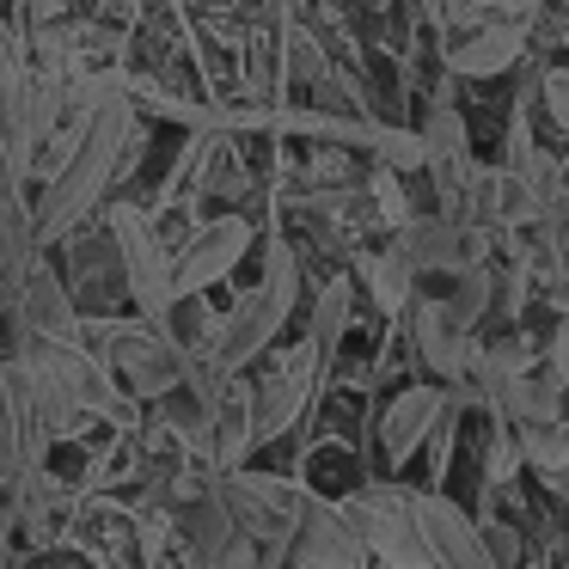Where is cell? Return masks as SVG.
<instances>
[{
  "label": "cell",
  "mask_w": 569,
  "mask_h": 569,
  "mask_svg": "<svg viewBox=\"0 0 569 569\" xmlns=\"http://www.w3.org/2000/svg\"><path fill=\"white\" fill-rule=\"evenodd\" d=\"M136 153H141L136 104H129V92L117 87V80H104L99 104L87 111V123L74 129V141H68V153H62V166H56L50 184H43V202H31V209H38L43 246L80 233V221L111 197V184L136 166Z\"/></svg>",
  "instance_id": "6da1fadb"
},
{
  "label": "cell",
  "mask_w": 569,
  "mask_h": 569,
  "mask_svg": "<svg viewBox=\"0 0 569 569\" xmlns=\"http://www.w3.org/2000/svg\"><path fill=\"white\" fill-rule=\"evenodd\" d=\"M80 343L117 373L136 405H166V398L184 392V343H178L166 325L153 319H80Z\"/></svg>",
  "instance_id": "7a4b0ae2"
},
{
  "label": "cell",
  "mask_w": 569,
  "mask_h": 569,
  "mask_svg": "<svg viewBox=\"0 0 569 569\" xmlns=\"http://www.w3.org/2000/svg\"><path fill=\"white\" fill-rule=\"evenodd\" d=\"M295 295H300V263L288 246H270V258H263V282L246 288V295L233 300V312L221 319V331H214V361L233 373H246L258 356H270V343L282 337L288 312H295Z\"/></svg>",
  "instance_id": "3957f363"
},
{
  "label": "cell",
  "mask_w": 569,
  "mask_h": 569,
  "mask_svg": "<svg viewBox=\"0 0 569 569\" xmlns=\"http://www.w3.org/2000/svg\"><path fill=\"white\" fill-rule=\"evenodd\" d=\"M343 520L356 527V539L368 545V557L380 569H435V545L422 532L417 515V490H398V483H368V490L337 496Z\"/></svg>",
  "instance_id": "277c9868"
},
{
  "label": "cell",
  "mask_w": 569,
  "mask_h": 569,
  "mask_svg": "<svg viewBox=\"0 0 569 569\" xmlns=\"http://www.w3.org/2000/svg\"><path fill=\"white\" fill-rule=\"evenodd\" d=\"M104 233L117 246V263H123V295L136 300L141 319L166 325L178 307V251L160 239V227L136 209V202H111L104 214Z\"/></svg>",
  "instance_id": "5b68a950"
},
{
  "label": "cell",
  "mask_w": 569,
  "mask_h": 569,
  "mask_svg": "<svg viewBox=\"0 0 569 569\" xmlns=\"http://www.w3.org/2000/svg\"><path fill=\"white\" fill-rule=\"evenodd\" d=\"M214 490H221L227 515H233V527L246 532V539H258L263 551H282V557H288V545H295L300 520H307V508H312V496L300 490L295 478H282V471L239 466V471H227Z\"/></svg>",
  "instance_id": "8992f818"
},
{
  "label": "cell",
  "mask_w": 569,
  "mask_h": 569,
  "mask_svg": "<svg viewBox=\"0 0 569 569\" xmlns=\"http://www.w3.org/2000/svg\"><path fill=\"white\" fill-rule=\"evenodd\" d=\"M325 356L312 343H295L282 356H270V368L251 380V422H258V447L282 441L288 429L300 422V410L312 405V386H319Z\"/></svg>",
  "instance_id": "52a82bcc"
},
{
  "label": "cell",
  "mask_w": 569,
  "mask_h": 569,
  "mask_svg": "<svg viewBox=\"0 0 569 569\" xmlns=\"http://www.w3.org/2000/svg\"><path fill=\"white\" fill-rule=\"evenodd\" d=\"M392 251L417 276H466L471 263H483L490 233H483V227H471V221H453V214H429V221H417V214H410V221L392 233Z\"/></svg>",
  "instance_id": "ba28073f"
},
{
  "label": "cell",
  "mask_w": 569,
  "mask_h": 569,
  "mask_svg": "<svg viewBox=\"0 0 569 569\" xmlns=\"http://www.w3.org/2000/svg\"><path fill=\"white\" fill-rule=\"evenodd\" d=\"M7 312H13L19 337H31V343H74V337H80V319H87V312H80V300H74V288H68L43 258L31 263L26 282L13 288Z\"/></svg>",
  "instance_id": "9c48e42d"
},
{
  "label": "cell",
  "mask_w": 569,
  "mask_h": 569,
  "mask_svg": "<svg viewBox=\"0 0 569 569\" xmlns=\"http://www.w3.org/2000/svg\"><path fill=\"white\" fill-rule=\"evenodd\" d=\"M246 251H251V221H239V214H214V221H202L197 233L178 246V300L214 288L221 276H233Z\"/></svg>",
  "instance_id": "30bf717a"
},
{
  "label": "cell",
  "mask_w": 569,
  "mask_h": 569,
  "mask_svg": "<svg viewBox=\"0 0 569 569\" xmlns=\"http://www.w3.org/2000/svg\"><path fill=\"white\" fill-rule=\"evenodd\" d=\"M288 569H380L368 557V545L356 539V527L343 520V508L312 496L307 520H300L295 545H288Z\"/></svg>",
  "instance_id": "8fae6325"
},
{
  "label": "cell",
  "mask_w": 569,
  "mask_h": 569,
  "mask_svg": "<svg viewBox=\"0 0 569 569\" xmlns=\"http://www.w3.org/2000/svg\"><path fill=\"white\" fill-rule=\"evenodd\" d=\"M410 337H417L422 361H429L441 380L466 386L471 361H478V343H471V331L453 319V307H447V300H417V312H410Z\"/></svg>",
  "instance_id": "7c38bea8"
},
{
  "label": "cell",
  "mask_w": 569,
  "mask_h": 569,
  "mask_svg": "<svg viewBox=\"0 0 569 569\" xmlns=\"http://www.w3.org/2000/svg\"><path fill=\"white\" fill-rule=\"evenodd\" d=\"M441 417H447L441 386H405V392L386 405V417H380V453L392 459V466H405V459L441 429Z\"/></svg>",
  "instance_id": "4fadbf2b"
},
{
  "label": "cell",
  "mask_w": 569,
  "mask_h": 569,
  "mask_svg": "<svg viewBox=\"0 0 569 569\" xmlns=\"http://www.w3.org/2000/svg\"><path fill=\"white\" fill-rule=\"evenodd\" d=\"M520 56H527V38H520V26H508V19H490V26H471L466 38L447 50V62H453V74L496 80V74H508Z\"/></svg>",
  "instance_id": "5bb4252c"
},
{
  "label": "cell",
  "mask_w": 569,
  "mask_h": 569,
  "mask_svg": "<svg viewBox=\"0 0 569 569\" xmlns=\"http://www.w3.org/2000/svg\"><path fill=\"white\" fill-rule=\"evenodd\" d=\"M361 282H368V295L380 312H405L410 300H417V270H410L398 251H368V258H361Z\"/></svg>",
  "instance_id": "9a60e30c"
},
{
  "label": "cell",
  "mask_w": 569,
  "mask_h": 569,
  "mask_svg": "<svg viewBox=\"0 0 569 569\" xmlns=\"http://www.w3.org/2000/svg\"><path fill=\"white\" fill-rule=\"evenodd\" d=\"M349 300H356L349 276H331V282L319 288V307H312V331H307V343L319 349V356H331V349L343 343V331H349Z\"/></svg>",
  "instance_id": "2e32d148"
},
{
  "label": "cell",
  "mask_w": 569,
  "mask_h": 569,
  "mask_svg": "<svg viewBox=\"0 0 569 569\" xmlns=\"http://www.w3.org/2000/svg\"><path fill=\"white\" fill-rule=\"evenodd\" d=\"M422 148H429V166H466V117L453 104H429L422 117Z\"/></svg>",
  "instance_id": "e0dca14e"
},
{
  "label": "cell",
  "mask_w": 569,
  "mask_h": 569,
  "mask_svg": "<svg viewBox=\"0 0 569 569\" xmlns=\"http://www.w3.org/2000/svg\"><path fill=\"white\" fill-rule=\"evenodd\" d=\"M490 300H496V276H490V263H471L466 276H459V288H453V319L466 325V331H478V319L490 312Z\"/></svg>",
  "instance_id": "ac0fdd59"
},
{
  "label": "cell",
  "mask_w": 569,
  "mask_h": 569,
  "mask_svg": "<svg viewBox=\"0 0 569 569\" xmlns=\"http://www.w3.org/2000/svg\"><path fill=\"white\" fill-rule=\"evenodd\" d=\"M539 99H545V111H551V123L569 136V68H545V74H539Z\"/></svg>",
  "instance_id": "d6986e66"
},
{
  "label": "cell",
  "mask_w": 569,
  "mask_h": 569,
  "mask_svg": "<svg viewBox=\"0 0 569 569\" xmlns=\"http://www.w3.org/2000/svg\"><path fill=\"white\" fill-rule=\"evenodd\" d=\"M545 361H551V368H545V373H551V380H557V386H563V392H569V312H563V319H557L551 343H545Z\"/></svg>",
  "instance_id": "ffe728a7"
},
{
  "label": "cell",
  "mask_w": 569,
  "mask_h": 569,
  "mask_svg": "<svg viewBox=\"0 0 569 569\" xmlns=\"http://www.w3.org/2000/svg\"><path fill=\"white\" fill-rule=\"evenodd\" d=\"M373 197H380V214H386L392 227L410 221V209H405V197H398V178H392V172H373Z\"/></svg>",
  "instance_id": "44dd1931"
},
{
  "label": "cell",
  "mask_w": 569,
  "mask_h": 569,
  "mask_svg": "<svg viewBox=\"0 0 569 569\" xmlns=\"http://www.w3.org/2000/svg\"><path fill=\"white\" fill-rule=\"evenodd\" d=\"M56 7H62V0H26L31 19H56Z\"/></svg>",
  "instance_id": "7402d4cb"
},
{
  "label": "cell",
  "mask_w": 569,
  "mask_h": 569,
  "mask_svg": "<svg viewBox=\"0 0 569 569\" xmlns=\"http://www.w3.org/2000/svg\"><path fill=\"white\" fill-rule=\"evenodd\" d=\"M563 202H569V160H563Z\"/></svg>",
  "instance_id": "603a6c76"
},
{
  "label": "cell",
  "mask_w": 569,
  "mask_h": 569,
  "mask_svg": "<svg viewBox=\"0 0 569 569\" xmlns=\"http://www.w3.org/2000/svg\"><path fill=\"white\" fill-rule=\"evenodd\" d=\"M0 312H7V307H0Z\"/></svg>",
  "instance_id": "cb8c5ba5"
}]
</instances>
